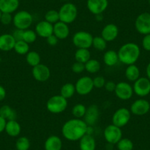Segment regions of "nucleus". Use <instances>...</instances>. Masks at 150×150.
<instances>
[{
    "instance_id": "nucleus-1",
    "label": "nucleus",
    "mask_w": 150,
    "mask_h": 150,
    "mask_svg": "<svg viewBox=\"0 0 150 150\" xmlns=\"http://www.w3.org/2000/svg\"><path fill=\"white\" fill-rule=\"evenodd\" d=\"M88 126L82 119H74L66 121L62 127L63 138L69 141H78L87 134Z\"/></svg>"
},
{
    "instance_id": "nucleus-2",
    "label": "nucleus",
    "mask_w": 150,
    "mask_h": 150,
    "mask_svg": "<svg viewBox=\"0 0 150 150\" xmlns=\"http://www.w3.org/2000/svg\"><path fill=\"white\" fill-rule=\"evenodd\" d=\"M117 52L119 62L129 66L138 61L141 56V49L135 43L129 42L123 44Z\"/></svg>"
},
{
    "instance_id": "nucleus-3",
    "label": "nucleus",
    "mask_w": 150,
    "mask_h": 150,
    "mask_svg": "<svg viewBox=\"0 0 150 150\" xmlns=\"http://www.w3.org/2000/svg\"><path fill=\"white\" fill-rule=\"evenodd\" d=\"M58 13L60 21L67 24H70L77 19L78 10L74 3L66 2L60 7Z\"/></svg>"
},
{
    "instance_id": "nucleus-4",
    "label": "nucleus",
    "mask_w": 150,
    "mask_h": 150,
    "mask_svg": "<svg viewBox=\"0 0 150 150\" xmlns=\"http://www.w3.org/2000/svg\"><path fill=\"white\" fill-rule=\"evenodd\" d=\"M68 107L67 99L61 95H54L50 97L47 102V109L53 114H59L64 112Z\"/></svg>"
},
{
    "instance_id": "nucleus-5",
    "label": "nucleus",
    "mask_w": 150,
    "mask_h": 150,
    "mask_svg": "<svg viewBox=\"0 0 150 150\" xmlns=\"http://www.w3.org/2000/svg\"><path fill=\"white\" fill-rule=\"evenodd\" d=\"M33 22V16L27 11H19L13 17V24L16 29L25 30L30 28Z\"/></svg>"
},
{
    "instance_id": "nucleus-6",
    "label": "nucleus",
    "mask_w": 150,
    "mask_h": 150,
    "mask_svg": "<svg viewBox=\"0 0 150 150\" xmlns=\"http://www.w3.org/2000/svg\"><path fill=\"white\" fill-rule=\"evenodd\" d=\"M93 37L87 31H78L74 34L72 43L77 49H89L92 47Z\"/></svg>"
},
{
    "instance_id": "nucleus-7",
    "label": "nucleus",
    "mask_w": 150,
    "mask_h": 150,
    "mask_svg": "<svg viewBox=\"0 0 150 150\" xmlns=\"http://www.w3.org/2000/svg\"><path fill=\"white\" fill-rule=\"evenodd\" d=\"M131 112L126 108H121L116 110L112 117V125L122 128L126 126L131 119Z\"/></svg>"
},
{
    "instance_id": "nucleus-8",
    "label": "nucleus",
    "mask_w": 150,
    "mask_h": 150,
    "mask_svg": "<svg viewBox=\"0 0 150 150\" xmlns=\"http://www.w3.org/2000/svg\"><path fill=\"white\" fill-rule=\"evenodd\" d=\"M122 128L114 125H110L105 128L104 138L108 144L114 145L116 144L122 138Z\"/></svg>"
},
{
    "instance_id": "nucleus-9",
    "label": "nucleus",
    "mask_w": 150,
    "mask_h": 150,
    "mask_svg": "<svg viewBox=\"0 0 150 150\" xmlns=\"http://www.w3.org/2000/svg\"><path fill=\"white\" fill-rule=\"evenodd\" d=\"M74 86L76 93L80 96H86L89 94L94 88L93 79L88 76H83L79 78Z\"/></svg>"
},
{
    "instance_id": "nucleus-10",
    "label": "nucleus",
    "mask_w": 150,
    "mask_h": 150,
    "mask_svg": "<svg viewBox=\"0 0 150 150\" xmlns=\"http://www.w3.org/2000/svg\"><path fill=\"white\" fill-rule=\"evenodd\" d=\"M136 31L141 35L150 34V13H142L137 16L135 21Z\"/></svg>"
},
{
    "instance_id": "nucleus-11",
    "label": "nucleus",
    "mask_w": 150,
    "mask_h": 150,
    "mask_svg": "<svg viewBox=\"0 0 150 150\" xmlns=\"http://www.w3.org/2000/svg\"><path fill=\"white\" fill-rule=\"evenodd\" d=\"M134 93L139 97H145L150 93V80L147 77H140L134 82Z\"/></svg>"
},
{
    "instance_id": "nucleus-12",
    "label": "nucleus",
    "mask_w": 150,
    "mask_h": 150,
    "mask_svg": "<svg viewBox=\"0 0 150 150\" xmlns=\"http://www.w3.org/2000/svg\"><path fill=\"white\" fill-rule=\"evenodd\" d=\"M116 96L122 101L129 100L133 95V88L127 82H119L116 84L114 91Z\"/></svg>"
},
{
    "instance_id": "nucleus-13",
    "label": "nucleus",
    "mask_w": 150,
    "mask_h": 150,
    "mask_svg": "<svg viewBox=\"0 0 150 150\" xmlns=\"http://www.w3.org/2000/svg\"><path fill=\"white\" fill-rule=\"evenodd\" d=\"M129 110L135 116H144L149 112L150 103L146 99H138L132 102Z\"/></svg>"
},
{
    "instance_id": "nucleus-14",
    "label": "nucleus",
    "mask_w": 150,
    "mask_h": 150,
    "mask_svg": "<svg viewBox=\"0 0 150 150\" xmlns=\"http://www.w3.org/2000/svg\"><path fill=\"white\" fill-rule=\"evenodd\" d=\"M32 74L36 81L44 83V82L47 81L50 78L51 71L48 66L42 64V63H40L38 66L33 67Z\"/></svg>"
},
{
    "instance_id": "nucleus-15",
    "label": "nucleus",
    "mask_w": 150,
    "mask_h": 150,
    "mask_svg": "<svg viewBox=\"0 0 150 150\" xmlns=\"http://www.w3.org/2000/svg\"><path fill=\"white\" fill-rule=\"evenodd\" d=\"M108 0H87L86 5L89 12L96 16L102 14L108 7Z\"/></svg>"
},
{
    "instance_id": "nucleus-16",
    "label": "nucleus",
    "mask_w": 150,
    "mask_h": 150,
    "mask_svg": "<svg viewBox=\"0 0 150 150\" xmlns=\"http://www.w3.org/2000/svg\"><path fill=\"white\" fill-rule=\"evenodd\" d=\"M99 116H100V111L99 107L96 105H91L87 108L83 120L87 124L88 126H93L97 123Z\"/></svg>"
},
{
    "instance_id": "nucleus-17",
    "label": "nucleus",
    "mask_w": 150,
    "mask_h": 150,
    "mask_svg": "<svg viewBox=\"0 0 150 150\" xmlns=\"http://www.w3.org/2000/svg\"><path fill=\"white\" fill-rule=\"evenodd\" d=\"M119 30L117 25L115 24H108L102 28L101 36L107 42H112L117 38Z\"/></svg>"
},
{
    "instance_id": "nucleus-18",
    "label": "nucleus",
    "mask_w": 150,
    "mask_h": 150,
    "mask_svg": "<svg viewBox=\"0 0 150 150\" xmlns=\"http://www.w3.org/2000/svg\"><path fill=\"white\" fill-rule=\"evenodd\" d=\"M35 31L38 36L47 38L49 36L53 35V24L45 20L41 21L35 25Z\"/></svg>"
},
{
    "instance_id": "nucleus-19",
    "label": "nucleus",
    "mask_w": 150,
    "mask_h": 150,
    "mask_svg": "<svg viewBox=\"0 0 150 150\" xmlns=\"http://www.w3.org/2000/svg\"><path fill=\"white\" fill-rule=\"evenodd\" d=\"M53 34L59 40H64L69 37L70 34V29L69 24L59 21L58 22L53 24Z\"/></svg>"
},
{
    "instance_id": "nucleus-20",
    "label": "nucleus",
    "mask_w": 150,
    "mask_h": 150,
    "mask_svg": "<svg viewBox=\"0 0 150 150\" xmlns=\"http://www.w3.org/2000/svg\"><path fill=\"white\" fill-rule=\"evenodd\" d=\"M12 34L5 33L0 35V50L3 52H9L13 50L16 44Z\"/></svg>"
},
{
    "instance_id": "nucleus-21",
    "label": "nucleus",
    "mask_w": 150,
    "mask_h": 150,
    "mask_svg": "<svg viewBox=\"0 0 150 150\" xmlns=\"http://www.w3.org/2000/svg\"><path fill=\"white\" fill-rule=\"evenodd\" d=\"M19 5V0H0V11L12 14L18 10Z\"/></svg>"
},
{
    "instance_id": "nucleus-22",
    "label": "nucleus",
    "mask_w": 150,
    "mask_h": 150,
    "mask_svg": "<svg viewBox=\"0 0 150 150\" xmlns=\"http://www.w3.org/2000/svg\"><path fill=\"white\" fill-rule=\"evenodd\" d=\"M63 148V141L57 135H50L44 142L45 150H61Z\"/></svg>"
},
{
    "instance_id": "nucleus-23",
    "label": "nucleus",
    "mask_w": 150,
    "mask_h": 150,
    "mask_svg": "<svg viewBox=\"0 0 150 150\" xmlns=\"http://www.w3.org/2000/svg\"><path fill=\"white\" fill-rule=\"evenodd\" d=\"M96 140L94 137L90 134H86L79 141L80 150H96Z\"/></svg>"
},
{
    "instance_id": "nucleus-24",
    "label": "nucleus",
    "mask_w": 150,
    "mask_h": 150,
    "mask_svg": "<svg viewBox=\"0 0 150 150\" xmlns=\"http://www.w3.org/2000/svg\"><path fill=\"white\" fill-rule=\"evenodd\" d=\"M5 131L9 136L17 137L21 132V127L16 120L8 121Z\"/></svg>"
},
{
    "instance_id": "nucleus-25",
    "label": "nucleus",
    "mask_w": 150,
    "mask_h": 150,
    "mask_svg": "<svg viewBox=\"0 0 150 150\" xmlns=\"http://www.w3.org/2000/svg\"><path fill=\"white\" fill-rule=\"evenodd\" d=\"M103 61L106 66L112 67L119 62L118 52L113 50H110L105 52L103 55Z\"/></svg>"
},
{
    "instance_id": "nucleus-26",
    "label": "nucleus",
    "mask_w": 150,
    "mask_h": 150,
    "mask_svg": "<svg viewBox=\"0 0 150 150\" xmlns=\"http://www.w3.org/2000/svg\"><path fill=\"white\" fill-rule=\"evenodd\" d=\"M125 77L127 80L130 82H135L141 76V71L138 66L135 64H132L127 66V67L125 69Z\"/></svg>"
},
{
    "instance_id": "nucleus-27",
    "label": "nucleus",
    "mask_w": 150,
    "mask_h": 150,
    "mask_svg": "<svg viewBox=\"0 0 150 150\" xmlns=\"http://www.w3.org/2000/svg\"><path fill=\"white\" fill-rule=\"evenodd\" d=\"M0 116L8 121L16 120L17 112L13 108L8 105H5L0 108Z\"/></svg>"
},
{
    "instance_id": "nucleus-28",
    "label": "nucleus",
    "mask_w": 150,
    "mask_h": 150,
    "mask_svg": "<svg viewBox=\"0 0 150 150\" xmlns=\"http://www.w3.org/2000/svg\"><path fill=\"white\" fill-rule=\"evenodd\" d=\"M74 58L77 62L86 63L91 59V52L88 49H77L74 53Z\"/></svg>"
},
{
    "instance_id": "nucleus-29",
    "label": "nucleus",
    "mask_w": 150,
    "mask_h": 150,
    "mask_svg": "<svg viewBox=\"0 0 150 150\" xmlns=\"http://www.w3.org/2000/svg\"><path fill=\"white\" fill-rule=\"evenodd\" d=\"M101 63L96 59L91 58L85 63V70L90 74H96L100 71Z\"/></svg>"
},
{
    "instance_id": "nucleus-30",
    "label": "nucleus",
    "mask_w": 150,
    "mask_h": 150,
    "mask_svg": "<svg viewBox=\"0 0 150 150\" xmlns=\"http://www.w3.org/2000/svg\"><path fill=\"white\" fill-rule=\"evenodd\" d=\"M76 93L75 86L71 83H67L63 85L60 88V95L66 99H70Z\"/></svg>"
},
{
    "instance_id": "nucleus-31",
    "label": "nucleus",
    "mask_w": 150,
    "mask_h": 150,
    "mask_svg": "<svg viewBox=\"0 0 150 150\" xmlns=\"http://www.w3.org/2000/svg\"><path fill=\"white\" fill-rule=\"evenodd\" d=\"M26 61L32 67L41 63V55L35 51H30L26 54Z\"/></svg>"
},
{
    "instance_id": "nucleus-32",
    "label": "nucleus",
    "mask_w": 150,
    "mask_h": 150,
    "mask_svg": "<svg viewBox=\"0 0 150 150\" xmlns=\"http://www.w3.org/2000/svg\"><path fill=\"white\" fill-rule=\"evenodd\" d=\"M87 108L83 104L78 103L75 105L71 110L72 115L76 119H83L86 115Z\"/></svg>"
},
{
    "instance_id": "nucleus-33",
    "label": "nucleus",
    "mask_w": 150,
    "mask_h": 150,
    "mask_svg": "<svg viewBox=\"0 0 150 150\" xmlns=\"http://www.w3.org/2000/svg\"><path fill=\"white\" fill-rule=\"evenodd\" d=\"M13 50L17 54H21V55H24V54L26 55L30 52V46H29V44L23 40L18 41L16 42Z\"/></svg>"
},
{
    "instance_id": "nucleus-34",
    "label": "nucleus",
    "mask_w": 150,
    "mask_h": 150,
    "mask_svg": "<svg viewBox=\"0 0 150 150\" xmlns=\"http://www.w3.org/2000/svg\"><path fill=\"white\" fill-rule=\"evenodd\" d=\"M30 148V141L26 136H21L16 140V150H29Z\"/></svg>"
},
{
    "instance_id": "nucleus-35",
    "label": "nucleus",
    "mask_w": 150,
    "mask_h": 150,
    "mask_svg": "<svg viewBox=\"0 0 150 150\" xmlns=\"http://www.w3.org/2000/svg\"><path fill=\"white\" fill-rule=\"evenodd\" d=\"M107 43L108 42L102 36H96L93 37L92 46L95 50L98 51H104L107 48Z\"/></svg>"
},
{
    "instance_id": "nucleus-36",
    "label": "nucleus",
    "mask_w": 150,
    "mask_h": 150,
    "mask_svg": "<svg viewBox=\"0 0 150 150\" xmlns=\"http://www.w3.org/2000/svg\"><path fill=\"white\" fill-rule=\"evenodd\" d=\"M44 20L51 24H54L60 21L58 11L56 10H50L44 15Z\"/></svg>"
},
{
    "instance_id": "nucleus-37",
    "label": "nucleus",
    "mask_w": 150,
    "mask_h": 150,
    "mask_svg": "<svg viewBox=\"0 0 150 150\" xmlns=\"http://www.w3.org/2000/svg\"><path fill=\"white\" fill-rule=\"evenodd\" d=\"M119 150H132L134 148L133 142L130 139L127 138H122L116 144Z\"/></svg>"
},
{
    "instance_id": "nucleus-38",
    "label": "nucleus",
    "mask_w": 150,
    "mask_h": 150,
    "mask_svg": "<svg viewBox=\"0 0 150 150\" xmlns=\"http://www.w3.org/2000/svg\"><path fill=\"white\" fill-rule=\"evenodd\" d=\"M37 34H36L35 31L33 30H24V33H23V41L27 42V44H33L37 39Z\"/></svg>"
},
{
    "instance_id": "nucleus-39",
    "label": "nucleus",
    "mask_w": 150,
    "mask_h": 150,
    "mask_svg": "<svg viewBox=\"0 0 150 150\" xmlns=\"http://www.w3.org/2000/svg\"><path fill=\"white\" fill-rule=\"evenodd\" d=\"M93 86L94 88L98 89L102 88L103 87H105V85L106 83V80H105V77H102V76H96L93 79Z\"/></svg>"
},
{
    "instance_id": "nucleus-40",
    "label": "nucleus",
    "mask_w": 150,
    "mask_h": 150,
    "mask_svg": "<svg viewBox=\"0 0 150 150\" xmlns=\"http://www.w3.org/2000/svg\"><path fill=\"white\" fill-rule=\"evenodd\" d=\"M71 70L75 74H81L85 70V64L84 63H80V62H75L73 63L71 66Z\"/></svg>"
},
{
    "instance_id": "nucleus-41",
    "label": "nucleus",
    "mask_w": 150,
    "mask_h": 150,
    "mask_svg": "<svg viewBox=\"0 0 150 150\" xmlns=\"http://www.w3.org/2000/svg\"><path fill=\"white\" fill-rule=\"evenodd\" d=\"M13 16L11 13H2V16L0 18V22L4 25H9L13 22Z\"/></svg>"
},
{
    "instance_id": "nucleus-42",
    "label": "nucleus",
    "mask_w": 150,
    "mask_h": 150,
    "mask_svg": "<svg viewBox=\"0 0 150 150\" xmlns=\"http://www.w3.org/2000/svg\"><path fill=\"white\" fill-rule=\"evenodd\" d=\"M141 44H142V47L144 50L147 52H150V34L144 35Z\"/></svg>"
},
{
    "instance_id": "nucleus-43",
    "label": "nucleus",
    "mask_w": 150,
    "mask_h": 150,
    "mask_svg": "<svg viewBox=\"0 0 150 150\" xmlns=\"http://www.w3.org/2000/svg\"><path fill=\"white\" fill-rule=\"evenodd\" d=\"M23 33H24V30H19V29H16L13 31V33L12 35L13 36L14 39L16 40V41H22Z\"/></svg>"
},
{
    "instance_id": "nucleus-44",
    "label": "nucleus",
    "mask_w": 150,
    "mask_h": 150,
    "mask_svg": "<svg viewBox=\"0 0 150 150\" xmlns=\"http://www.w3.org/2000/svg\"><path fill=\"white\" fill-rule=\"evenodd\" d=\"M46 39H47V44H48L50 46H51V47H54V46L57 45L59 41L58 38H57L54 34L49 36L47 38H46Z\"/></svg>"
},
{
    "instance_id": "nucleus-45",
    "label": "nucleus",
    "mask_w": 150,
    "mask_h": 150,
    "mask_svg": "<svg viewBox=\"0 0 150 150\" xmlns=\"http://www.w3.org/2000/svg\"><path fill=\"white\" fill-rule=\"evenodd\" d=\"M116 83H115L113 81H108L105 83V88L108 92H114L115 89H116Z\"/></svg>"
},
{
    "instance_id": "nucleus-46",
    "label": "nucleus",
    "mask_w": 150,
    "mask_h": 150,
    "mask_svg": "<svg viewBox=\"0 0 150 150\" xmlns=\"http://www.w3.org/2000/svg\"><path fill=\"white\" fill-rule=\"evenodd\" d=\"M7 121L2 116H0V133L4 132L5 129V126H6Z\"/></svg>"
},
{
    "instance_id": "nucleus-47",
    "label": "nucleus",
    "mask_w": 150,
    "mask_h": 150,
    "mask_svg": "<svg viewBox=\"0 0 150 150\" xmlns=\"http://www.w3.org/2000/svg\"><path fill=\"white\" fill-rule=\"evenodd\" d=\"M6 90H5V88L2 86L0 85V102L5 99L6 97Z\"/></svg>"
},
{
    "instance_id": "nucleus-48",
    "label": "nucleus",
    "mask_w": 150,
    "mask_h": 150,
    "mask_svg": "<svg viewBox=\"0 0 150 150\" xmlns=\"http://www.w3.org/2000/svg\"><path fill=\"white\" fill-rule=\"evenodd\" d=\"M146 77L150 80V62L147 64L146 68Z\"/></svg>"
},
{
    "instance_id": "nucleus-49",
    "label": "nucleus",
    "mask_w": 150,
    "mask_h": 150,
    "mask_svg": "<svg viewBox=\"0 0 150 150\" xmlns=\"http://www.w3.org/2000/svg\"><path fill=\"white\" fill-rule=\"evenodd\" d=\"M96 19L97 21H101L102 19H103V16H102V14H99V15L96 16Z\"/></svg>"
},
{
    "instance_id": "nucleus-50",
    "label": "nucleus",
    "mask_w": 150,
    "mask_h": 150,
    "mask_svg": "<svg viewBox=\"0 0 150 150\" xmlns=\"http://www.w3.org/2000/svg\"><path fill=\"white\" fill-rule=\"evenodd\" d=\"M2 13L0 11V18H1V16H2Z\"/></svg>"
},
{
    "instance_id": "nucleus-51",
    "label": "nucleus",
    "mask_w": 150,
    "mask_h": 150,
    "mask_svg": "<svg viewBox=\"0 0 150 150\" xmlns=\"http://www.w3.org/2000/svg\"><path fill=\"white\" fill-rule=\"evenodd\" d=\"M148 2H149V5H150V0H148Z\"/></svg>"
},
{
    "instance_id": "nucleus-52",
    "label": "nucleus",
    "mask_w": 150,
    "mask_h": 150,
    "mask_svg": "<svg viewBox=\"0 0 150 150\" xmlns=\"http://www.w3.org/2000/svg\"><path fill=\"white\" fill-rule=\"evenodd\" d=\"M122 1H125V0H122Z\"/></svg>"
},
{
    "instance_id": "nucleus-53",
    "label": "nucleus",
    "mask_w": 150,
    "mask_h": 150,
    "mask_svg": "<svg viewBox=\"0 0 150 150\" xmlns=\"http://www.w3.org/2000/svg\"><path fill=\"white\" fill-rule=\"evenodd\" d=\"M9 150H12V149H9Z\"/></svg>"
}]
</instances>
